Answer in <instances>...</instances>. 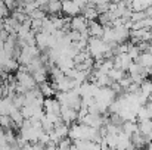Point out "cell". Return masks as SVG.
<instances>
[{"label":"cell","instance_id":"obj_1","mask_svg":"<svg viewBox=\"0 0 152 150\" xmlns=\"http://www.w3.org/2000/svg\"><path fill=\"white\" fill-rule=\"evenodd\" d=\"M87 51L90 53V56L95 59V60H99L103 59V53L106 50H111L108 43H105L101 37H89L87 40Z\"/></svg>","mask_w":152,"mask_h":150},{"label":"cell","instance_id":"obj_2","mask_svg":"<svg viewBox=\"0 0 152 150\" xmlns=\"http://www.w3.org/2000/svg\"><path fill=\"white\" fill-rule=\"evenodd\" d=\"M16 81L21 87H24L27 91L33 90L34 87H37V83L34 80V77L27 71V69H16Z\"/></svg>","mask_w":152,"mask_h":150},{"label":"cell","instance_id":"obj_3","mask_svg":"<svg viewBox=\"0 0 152 150\" xmlns=\"http://www.w3.org/2000/svg\"><path fill=\"white\" fill-rule=\"evenodd\" d=\"M112 62H114V68L127 71V69L130 68V65L133 63V59L127 54V51H124V53H120V54L114 56V57H112Z\"/></svg>","mask_w":152,"mask_h":150},{"label":"cell","instance_id":"obj_4","mask_svg":"<svg viewBox=\"0 0 152 150\" xmlns=\"http://www.w3.org/2000/svg\"><path fill=\"white\" fill-rule=\"evenodd\" d=\"M87 25H89V21L80 13L75 16H71V19H69V30L83 33V31H87Z\"/></svg>","mask_w":152,"mask_h":150},{"label":"cell","instance_id":"obj_5","mask_svg":"<svg viewBox=\"0 0 152 150\" xmlns=\"http://www.w3.org/2000/svg\"><path fill=\"white\" fill-rule=\"evenodd\" d=\"M59 116H61L62 122H65V124L71 125L72 122H75V121H77L78 112H77V110H74V109H71L69 106H61V113H59Z\"/></svg>","mask_w":152,"mask_h":150},{"label":"cell","instance_id":"obj_6","mask_svg":"<svg viewBox=\"0 0 152 150\" xmlns=\"http://www.w3.org/2000/svg\"><path fill=\"white\" fill-rule=\"evenodd\" d=\"M50 38H52V34L46 33V31L36 33V46L40 49V51H45L46 49H49Z\"/></svg>","mask_w":152,"mask_h":150},{"label":"cell","instance_id":"obj_7","mask_svg":"<svg viewBox=\"0 0 152 150\" xmlns=\"http://www.w3.org/2000/svg\"><path fill=\"white\" fill-rule=\"evenodd\" d=\"M114 28V40L117 43H126L130 38V30L123 24L118 27H112Z\"/></svg>","mask_w":152,"mask_h":150},{"label":"cell","instance_id":"obj_8","mask_svg":"<svg viewBox=\"0 0 152 150\" xmlns=\"http://www.w3.org/2000/svg\"><path fill=\"white\" fill-rule=\"evenodd\" d=\"M62 1V12L66 15V16H75L80 13V6L74 1V0H61Z\"/></svg>","mask_w":152,"mask_h":150},{"label":"cell","instance_id":"obj_9","mask_svg":"<svg viewBox=\"0 0 152 150\" xmlns=\"http://www.w3.org/2000/svg\"><path fill=\"white\" fill-rule=\"evenodd\" d=\"M43 109L48 113L59 115L61 113V103L55 97H45V100H43Z\"/></svg>","mask_w":152,"mask_h":150},{"label":"cell","instance_id":"obj_10","mask_svg":"<svg viewBox=\"0 0 152 150\" xmlns=\"http://www.w3.org/2000/svg\"><path fill=\"white\" fill-rule=\"evenodd\" d=\"M80 13L87 19V21H93V19H96L98 18V10H96V7H95V4L90 1V3H87V4H84L81 9H80Z\"/></svg>","mask_w":152,"mask_h":150},{"label":"cell","instance_id":"obj_11","mask_svg":"<svg viewBox=\"0 0 152 150\" xmlns=\"http://www.w3.org/2000/svg\"><path fill=\"white\" fill-rule=\"evenodd\" d=\"M45 10H46V13H50L52 16L53 15H59L61 12H62V1L61 0H49L45 6H42Z\"/></svg>","mask_w":152,"mask_h":150},{"label":"cell","instance_id":"obj_12","mask_svg":"<svg viewBox=\"0 0 152 150\" xmlns=\"http://www.w3.org/2000/svg\"><path fill=\"white\" fill-rule=\"evenodd\" d=\"M87 31H89V36L90 37H102L103 34V25H102L99 21H89V25H87Z\"/></svg>","mask_w":152,"mask_h":150},{"label":"cell","instance_id":"obj_13","mask_svg":"<svg viewBox=\"0 0 152 150\" xmlns=\"http://www.w3.org/2000/svg\"><path fill=\"white\" fill-rule=\"evenodd\" d=\"M9 116H10V119H12V122L15 124V127H21V124L24 122V116H22V113H21V109H18V107H12L10 109V112H9Z\"/></svg>","mask_w":152,"mask_h":150},{"label":"cell","instance_id":"obj_14","mask_svg":"<svg viewBox=\"0 0 152 150\" xmlns=\"http://www.w3.org/2000/svg\"><path fill=\"white\" fill-rule=\"evenodd\" d=\"M134 62H137L139 65H142L143 68H151L152 66V54L149 51H142L140 54H139V57L134 60Z\"/></svg>","mask_w":152,"mask_h":150},{"label":"cell","instance_id":"obj_15","mask_svg":"<svg viewBox=\"0 0 152 150\" xmlns=\"http://www.w3.org/2000/svg\"><path fill=\"white\" fill-rule=\"evenodd\" d=\"M137 130H139L143 136H148L152 131V119L151 118H146V119L137 121Z\"/></svg>","mask_w":152,"mask_h":150},{"label":"cell","instance_id":"obj_16","mask_svg":"<svg viewBox=\"0 0 152 150\" xmlns=\"http://www.w3.org/2000/svg\"><path fill=\"white\" fill-rule=\"evenodd\" d=\"M53 131H55V134H56L59 138H64V137H66V136H68L69 125H68V124H65V122H59V124H56V125L53 127Z\"/></svg>","mask_w":152,"mask_h":150},{"label":"cell","instance_id":"obj_17","mask_svg":"<svg viewBox=\"0 0 152 150\" xmlns=\"http://www.w3.org/2000/svg\"><path fill=\"white\" fill-rule=\"evenodd\" d=\"M40 91H42V94L45 97H55V93H56V90L53 88L52 83H48V81L40 83Z\"/></svg>","mask_w":152,"mask_h":150},{"label":"cell","instance_id":"obj_18","mask_svg":"<svg viewBox=\"0 0 152 150\" xmlns=\"http://www.w3.org/2000/svg\"><path fill=\"white\" fill-rule=\"evenodd\" d=\"M18 66H19V63H18V60H16V59H13V57H7V59L4 60V63L1 65L3 71H4V72H7V74H10L12 71H16V69H18Z\"/></svg>","mask_w":152,"mask_h":150},{"label":"cell","instance_id":"obj_19","mask_svg":"<svg viewBox=\"0 0 152 150\" xmlns=\"http://www.w3.org/2000/svg\"><path fill=\"white\" fill-rule=\"evenodd\" d=\"M142 51L139 50V47H137V44H134L133 41L132 43H127V54L133 59V60H136L137 57H139V54H140Z\"/></svg>","mask_w":152,"mask_h":150},{"label":"cell","instance_id":"obj_20","mask_svg":"<svg viewBox=\"0 0 152 150\" xmlns=\"http://www.w3.org/2000/svg\"><path fill=\"white\" fill-rule=\"evenodd\" d=\"M140 93L145 94L146 97H149V96L152 94V81L151 80L145 78V80L140 83Z\"/></svg>","mask_w":152,"mask_h":150},{"label":"cell","instance_id":"obj_21","mask_svg":"<svg viewBox=\"0 0 152 150\" xmlns=\"http://www.w3.org/2000/svg\"><path fill=\"white\" fill-rule=\"evenodd\" d=\"M126 75V71L123 69H118V68H112L109 72H108V77L112 80V81H120L123 77Z\"/></svg>","mask_w":152,"mask_h":150},{"label":"cell","instance_id":"obj_22","mask_svg":"<svg viewBox=\"0 0 152 150\" xmlns=\"http://www.w3.org/2000/svg\"><path fill=\"white\" fill-rule=\"evenodd\" d=\"M42 31H46V33H49V34H53V33L56 31V27H55V24H53L52 18H45V19H43Z\"/></svg>","mask_w":152,"mask_h":150},{"label":"cell","instance_id":"obj_23","mask_svg":"<svg viewBox=\"0 0 152 150\" xmlns=\"http://www.w3.org/2000/svg\"><path fill=\"white\" fill-rule=\"evenodd\" d=\"M58 149L61 150H66V149H74V144H72V140L66 136V137H64V138H61L59 141H58Z\"/></svg>","mask_w":152,"mask_h":150},{"label":"cell","instance_id":"obj_24","mask_svg":"<svg viewBox=\"0 0 152 150\" xmlns=\"http://www.w3.org/2000/svg\"><path fill=\"white\" fill-rule=\"evenodd\" d=\"M13 122H12V119H10V116L9 115H0V127L1 128H13Z\"/></svg>","mask_w":152,"mask_h":150},{"label":"cell","instance_id":"obj_25","mask_svg":"<svg viewBox=\"0 0 152 150\" xmlns=\"http://www.w3.org/2000/svg\"><path fill=\"white\" fill-rule=\"evenodd\" d=\"M30 18H31V19H45V18H46V10H45L43 7H36V9L31 12Z\"/></svg>","mask_w":152,"mask_h":150},{"label":"cell","instance_id":"obj_26","mask_svg":"<svg viewBox=\"0 0 152 150\" xmlns=\"http://www.w3.org/2000/svg\"><path fill=\"white\" fill-rule=\"evenodd\" d=\"M42 27H43V19H31V30L39 33L42 31Z\"/></svg>","mask_w":152,"mask_h":150},{"label":"cell","instance_id":"obj_27","mask_svg":"<svg viewBox=\"0 0 152 150\" xmlns=\"http://www.w3.org/2000/svg\"><path fill=\"white\" fill-rule=\"evenodd\" d=\"M7 12H9V9L6 7L4 1H3V0H0V18H6Z\"/></svg>","mask_w":152,"mask_h":150},{"label":"cell","instance_id":"obj_28","mask_svg":"<svg viewBox=\"0 0 152 150\" xmlns=\"http://www.w3.org/2000/svg\"><path fill=\"white\" fill-rule=\"evenodd\" d=\"M149 46H151V41H139V44H137V47H139L140 51H148Z\"/></svg>","mask_w":152,"mask_h":150},{"label":"cell","instance_id":"obj_29","mask_svg":"<svg viewBox=\"0 0 152 150\" xmlns=\"http://www.w3.org/2000/svg\"><path fill=\"white\" fill-rule=\"evenodd\" d=\"M3 1H4V4H6V7H7L9 10H13V7L18 4L15 0H3Z\"/></svg>","mask_w":152,"mask_h":150},{"label":"cell","instance_id":"obj_30","mask_svg":"<svg viewBox=\"0 0 152 150\" xmlns=\"http://www.w3.org/2000/svg\"><path fill=\"white\" fill-rule=\"evenodd\" d=\"M74 1H75V3H77V4L80 6V7H83L84 4H87V3H90L92 0H74Z\"/></svg>","mask_w":152,"mask_h":150},{"label":"cell","instance_id":"obj_31","mask_svg":"<svg viewBox=\"0 0 152 150\" xmlns=\"http://www.w3.org/2000/svg\"><path fill=\"white\" fill-rule=\"evenodd\" d=\"M145 12H146V16H152V4L145 7Z\"/></svg>","mask_w":152,"mask_h":150},{"label":"cell","instance_id":"obj_32","mask_svg":"<svg viewBox=\"0 0 152 150\" xmlns=\"http://www.w3.org/2000/svg\"><path fill=\"white\" fill-rule=\"evenodd\" d=\"M120 0H109V3H118Z\"/></svg>","mask_w":152,"mask_h":150},{"label":"cell","instance_id":"obj_33","mask_svg":"<svg viewBox=\"0 0 152 150\" xmlns=\"http://www.w3.org/2000/svg\"><path fill=\"white\" fill-rule=\"evenodd\" d=\"M148 51H149V53L152 54V41H151V46H149V50H148Z\"/></svg>","mask_w":152,"mask_h":150},{"label":"cell","instance_id":"obj_34","mask_svg":"<svg viewBox=\"0 0 152 150\" xmlns=\"http://www.w3.org/2000/svg\"><path fill=\"white\" fill-rule=\"evenodd\" d=\"M149 75H152V66L149 68Z\"/></svg>","mask_w":152,"mask_h":150},{"label":"cell","instance_id":"obj_35","mask_svg":"<svg viewBox=\"0 0 152 150\" xmlns=\"http://www.w3.org/2000/svg\"><path fill=\"white\" fill-rule=\"evenodd\" d=\"M0 31H1V30H0Z\"/></svg>","mask_w":152,"mask_h":150}]
</instances>
